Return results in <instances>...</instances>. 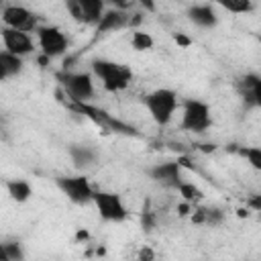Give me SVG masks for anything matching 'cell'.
<instances>
[{
  "mask_svg": "<svg viewBox=\"0 0 261 261\" xmlns=\"http://www.w3.org/2000/svg\"><path fill=\"white\" fill-rule=\"evenodd\" d=\"M92 69L94 73L104 82V88L108 92H118V90H124L133 77L130 69L126 65H120V63H114V61H106V59H96L92 63Z\"/></svg>",
  "mask_w": 261,
  "mask_h": 261,
  "instance_id": "6da1fadb",
  "label": "cell"
},
{
  "mask_svg": "<svg viewBox=\"0 0 261 261\" xmlns=\"http://www.w3.org/2000/svg\"><path fill=\"white\" fill-rule=\"evenodd\" d=\"M145 106L149 108L153 120L159 126H163V124H167L171 120V114H173V110L177 106V96H175L173 90H165V88L163 90H155L145 98Z\"/></svg>",
  "mask_w": 261,
  "mask_h": 261,
  "instance_id": "7a4b0ae2",
  "label": "cell"
},
{
  "mask_svg": "<svg viewBox=\"0 0 261 261\" xmlns=\"http://www.w3.org/2000/svg\"><path fill=\"white\" fill-rule=\"evenodd\" d=\"M210 126V110L200 100H186L184 102V116L181 128L192 133H202Z\"/></svg>",
  "mask_w": 261,
  "mask_h": 261,
  "instance_id": "3957f363",
  "label": "cell"
},
{
  "mask_svg": "<svg viewBox=\"0 0 261 261\" xmlns=\"http://www.w3.org/2000/svg\"><path fill=\"white\" fill-rule=\"evenodd\" d=\"M57 80L61 82V86L65 88L67 96L71 100H82L86 102L88 98H92L94 88H92V77L88 73H57Z\"/></svg>",
  "mask_w": 261,
  "mask_h": 261,
  "instance_id": "277c9868",
  "label": "cell"
},
{
  "mask_svg": "<svg viewBox=\"0 0 261 261\" xmlns=\"http://www.w3.org/2000/svg\"><path fill=\"white\" fill-rule=\"evenodd\" d=\"M65 6L77 22L86 24H98L104 14V0H65Z\"/></svg>",
  "mask_w": 261,
  "mask_h": 261,
  "instance_id": "5b68a950",
  "label": "cell"
},
{
  "mask_svg": "<svg viewBox=\"0 0 261 261\" xmlns=\"http://www.w3.org/2000/svg\"><path fill=\"white\" fill-rule=\"evenodd\" d=\"M94 204L100 212V216L104 220H124L126 218V208L120 200L118 194H112V192H94Z\"/></svg>",
  "mask_w": 261,
  "mask_h": 261,
  "instance_id": "8992f818",
  "label": "cell"
},
{
  "mask_svg": "<svg viewBox=\"0 0 261 261\" xmlns=\"http://www.w3.org/2000/svg\"><path fill=\"white\" fill-rule=\"evenodd\" d=\"M57 186L75 204H86V202L94 200V190H92L90 181L84 175H77V177H59L57 179Z\"/></svg>",
  "mask_w": 261,
  "mask_h": 261,
  "instance_id": "52a82bcc",
  "label": "cell"
},
{
  "mask_svg": "<svg viewBox=\"0 0 261 261\" xmlns=\"http://www.w3.org/2000/svg\"><path fill=\"white\" fill-rule=\"evenodd\" d=\"M37 33H39V45H41L45 55L55 57V55H61L67 49V39L59 29L41 27V29H37Z\"/></svg>",
  "mask_w": 261,
  "mask_h": 261,
  "instance_id": "ba28073f",
  "label": "cell"
},
{
  "mask_svg": "<svg viewBox=\"0 0 261 261\" xmlns=\"http://www.w3.org/2000/svg\"><path fill=\"white\" fill-rule=\"evenodd\" d=\"M2 20L6 27H12V29H18L24 33L33 31L37 27V16L22 6H6L2 12Z\"/></svg>",
  "mask_w": 261,
  "mask_h": 261,
  "instance_id": "9c48e42d",
  "label": "cell"
},
{
  "mask_svg": "<svg viewBox=\"0 0 261 261\" xmlns=\"http://www.w3.org/2000/svg\"><path fill=\"white\" fill-rule=\"evenodd\" d=\"M2 41L6 51L14 53V55H27L33 51V43L29 39V35L24 31L12 29V27H4L2 29Z\"/></svg>",
  "mask_w": 261,
  "mask_h": 261,
  "instance_id": "30bf717a",
  "label": "cell"
},
{
  "mask_svg": "<svg viewBox=\"0 0 261 261\" xmlns=\"http://www.w3.org/2000/svg\"><path fill=\"white\" fill-rule=\"evenodd\" d=\"M237 90H239L241 98H243L247 104L261 106V77H259V75H253V73L243 75V77L237 82Z\"/></svg>",
  "mask_w": 261,
  "mask_h": 261,
  "instance_id": "8fae6325",
  "label": "cell"
},
{
  "mask_svg": "<svg viewBox=\"0 0 261 261\" xmlns=\"http://www.w3.org/2000/svg\"><path fill=\"white\" fill-rule=\"evenodd\" d=\"M149 175L165 186H173V188H179V163H159L155 165Z\"/></svg>",
  "mask_w": 261,
  "mask_h": 261,
  "instance_id": "7c38bea8",
  "label": "cell"
},
{
  "mask_svg": "<svg viewBox=\"0 0 261 261\" xmlns=\"http://www.w3.org/2000/svg\"><path fill=\"white\" fill-rule=\"evenodd\" d=\"M130 20V16L124 10H108L106 14H102L100 22L96 24L98 33H108V31H118L122 27H126Z\"/></svg>",
  "mask_w": 261,
  "mask_h": 261,
  "instance_id": "4fadbf2b",
  "label": "cell"
},
{
  "mask_svg": "<svg viewBox=\"0 0 261 261\" xmlns=\"http://www.w3.org/2000/svg\"><path fill=\"white\" fill-rule=\"evenodd\" d=\"M22 69V61L20 55H14L10 51H2L0 53V77L6 80L10 75H16Z\"/></svg>",
  "mask_w": 261,
  "mask_h": 261,
  "instance_id": "5bb4252c",
  "label": "cell"
},
{
  "mask_svg": "<svg viewBox=\"0 0 261 261\" xmlns=\"http://www.w3.org/2000/svg\"><path fill=\"white\" fill-rule=\"evenodd\" d=\"M188 16L192 22H196L200 27H214L216 24V14L210 6H192Z\"/></svg>",
  "mask_w": 261,
  "mask_h": 261,
  "instance_id": "9a60e30c",
  "label": "cell"
},
{
  "mask_svg": "<svg viewBox=\"0 0 261 261\" xmlns=\"http://www.w3.org/2000/svg\"><path fill=\"white\" fill-rule=\"evenodd\" d=\"M6 188H8V194L12 196V200H16V202H27L31 196V186L22 179H12L6 184Z\"/></svg>",
  "mask_w": 261,
  "mask_h": 261,
  "instance_id": "2e32d148",
  "label": "cell"
},
{
  "mask_svg": "<svg viewBox=\"0 0 261 261\" xmlns=\"http://www.w3.org/2000/svg\"><path fill=\"white\" fill-rule=\"evenodd\" d=\"M69 153L73 157L75 167H86V165H90L94 161V151H90L88 147H71Z\"/></svg>",
  "mask_w": 261,
  "mask_h": 261,
  "instance_id": "e0dca14e",
  "label": "cell"
},
{
  "mask_svg": "<svg viewBox=\"0 0 261 261\" xmlns=\"http://www.w3.org/2000/svg\"><path fill=\"white\" fill-rule=\"evenodd\" d=\"M218 4H220L222 8H226L228 12L241 14V12H249V10H251L253 0H218Z\"/></svg>",
  "mask_w": 261,
  "mask_h": 261,
  "instance_id": "ac0fdd59",
  "label": "cell"
},
{
  "mask_svg": "<svg viewBox=\"0 0 261 261\" xmlns=\"http://www.w3.org/2000/svg\"><path fill=\"white\" fill-rule=\"evenodd\" d=\"M130 43H133V49H137V51H149L153 47L151 35L149 33H143V31H135Z\"/></svg>",
  "mask_w": 261,
  "mask_h": 261,
  "instance_id": "d6986e66",
  "label": "cell"
},
{
  "mask_svg": "<svg viewBox=\"0 0 261 261\" xmlns=\"http://www.w3.org/2000/svg\"><path fill=\"white\" fill-rule=\"evenodd\" d=\"M237 151L243 157H247V161L251 163L253 169H261V147H241Z\"/></svg>",
  "mask_w": 261,
  "mask_h": 261,
  "instance_id": "ffe728a7",
  "label": "cell"
},
{
  "mask_svg": "<svg viewBox=\"0 0 261 261\" xmlns=\"http://www.w3.org/2000/svg\"><path fill=\"white\" fill-rule=\"evenodd\" d=\"M177 190H179V194L184 196V200H188V202H200L202 196H204L202 190H198L194 184H184V181H181Z\"/></svg>",
  "mask_w": 261,
  "mask_h": 261,
  "instance_id": "44dd1931",
  "label": "cell"
},
{
  "mask_svg": "<svg viewBox=\"0 0 261 261\" xmlns=\"http://www.w3.org/2000/svg\"><path fill=\"white\" fill-rule=\"evenodd\" d=\"M2 257H4L6 261H20L24 255H22L18 243H4V245H2Z\"/></svg>",
  "mask_w": 261,
  "mask_h": 261,
  "instance_id": "7402d4cb",
  "label": "cell"
},
{
  "mask_svg": "<svg viewBox=\"0 0 261 261\" xmlns=\"http://www.w3.org/2000/svg\"><path fill=\"white\" fill-rule=\"evenodd\" d=\"M220 220H222V212L218 208H206V222L218 224Z\"/></svg>",
  "mask_w": 261,
  "mask_h": 261,
  "instance_id": "603a6c76",
  "label": "cell"
},
{
  "mask_svg": "<svg viewBox=\"0 0 261 261\" xmlns=\"http://www.w3.org/2000/svg\"><path fill=\"white\" fill-rule=\"evenodd\" d=\"M141 224H143V228H145V230H151V228L155 226V216H153V212H149V210H143V216H141Z\"/></svg>",
  "mask_w": 261,
  "mask_h": 261,
  "instance_id": "cb8c5ba5",
  "label": "cell"
},
{
  "mask_svg": "<svg viewBox=\"0 0 261 261\" xmlns=\"http://www.w3.org/2000/svg\"><path fill=\"white\" fill-rule=\"evenodd\" d=\"M173 41H175L179 47H190V45H192V39L186 37V35H181V33H173Z\"/></svg>",
  "mask_w": 261,
  "mask_h": 261,
  "instance_id": "d4e9b609",
  "label": "cell"
},
{
  "mask_svg": "<svg viewBox=\"0 0 261 261\" xmlns=\"http://www.w3.org/2000/svg\"><path fill=\"white\" fill-rule=\"evenodd\" d=\"M247 204H249V208H251V210H255V212H261V196H251Z\"/></svg>",
  "mask_w": 261,
  "mask_h": 261,
  "instance_id": "484cf974",
  "label": "cell"
},
{
  "mask_svg": "<svg viewBox=\"0 0 261 261\" xmlns=\"http://www.w3.org/2000/svg\"><path fill=\"white\" fill-rule=\"evenodd\" d=\"M139 259L141 261H151V259H155V253L151 249H141L139 251Z\"/></svg>",
  "mask_w": 261,
  "mask_h": 261,
  "instance_id": "4316f807",
  "label": "cell"
},
{
  "mask_svg": "<svg viewBox=\"0 0 261 261\" xmlns=\"http://www.w3.org/2000/svg\"><path fill=\"white\" fill-rule=\"evenodd\" d=\"M177 212H179V216H186V214H190V202L186 200V202L177 204Z\"/></svg>",
  "mask_w": 261,
  "mask_h": 261,
  "instance_id": "83f0119b",
  "label": "cell"
},
{
  "mask_svg": "<svg viewBox=\"0 0 261 261\" xmlns=\"http://www.w3.org/2000/svg\"><path fill=\"white\" fill-rule=\"evenodd\" d=\"M143 8H147L149 12H155V0H139Z\"/></svg>",
  "mask_w": 261,
  "mask_h": 261,
  "instance_id": "f1b7e54d",
  "label": "cell"
},
{
  "mask_svg": "<svg viewBox=\"0 0 261 261\" xmlns=\"http://www.w3.org/2000/svg\"><path fill=\"white\" fill-rule=\"evenodd\" d=\"M141 22H143V14H139V12H137V14H133V18L128 20V24H130V27H139Z\"/></svg>",
  "mask_w": 261,
  "mask_h": 261,
  "instance_id": "f546056e",
  "label": "cell"
},
{
  "mask_svg": "<svg viewBox=\"0 0 261 261\" xmlns=\"http://www.w3.org/2000/svg\"><path fill=\"white\" fill-rule=\"evenodd\" d=\"M90 234H88V230H77L75 232V241H86Z\"/></svg>",
  "mask_w": 261,
  "mask_h": 261,
  "instance_id": "4dcf8cb0",
  "label": "cell"
},
{
  "mask_svg": "<svg viewBox=\"0 0 261 261\" xmlns=\"http://www.w3.org/2000/svg\"><path fill=\"white\" fill-rule=\"evenodd\" d=\"M106 2H112V4H116V6H120V8H124V6L130 4V0H106Z\"/></svg>",
  "mask_w": 261,
  "mask_h": 261,
  "instance_id": "1f68e13d",
  "label": "cell"
},
{
  "mask_svg": "<svg viewBox=\"0 0 261 261\" xmlns=\"http://www.w3.org/2000/svg\"><path fill=\"white\" fill-rule=\"evenodd\" d=\"M237 216H239V218H247V216H249V210H247V208H239V210H237Z\"/></svg>",
  "mask_w": 261,
  "mask_h": 261,
  "instance_id": "d6a6232c",
  "label": "cell"
},
{
  "mask_svg": "<svg viewBox=\"0 0 261 261\" xmlns=\"http://www.w3.org/2000/svg\"><path fill=\"white\" fill-rule=\"evenodd\" d=\"M47 63H49V55H45V53H43V55L39 57V65H47Z\"/></svg>",
  "mask_w": 261,
  "mask_h": 261,
  "instance_id": "836d02e7",
  "label": "cell"
},
{
  "mask_svg": "<svg viewBox=\"0 0 261 261\" xmlns=\"http://www.w3.org/2000/svg\"><path fill=\"white\" fill-rule=\"evenodd\" d=\"M202 147V151L204 153H210V151H214V145H200Z\"/></svg>",
  "mask_w": 261,
  "mask_h": 261,
  "instance_id": "e575fe53",
  "label": "cell"
},
{
  "mask_svg": "<svg viewBox=\"0 0 261 261\" xmlns=\"http://www.w3.org/2000/svg\"><path fill=\"white\" fill-rule=\"evenodd\" d=\"M259 43H261V35H259Z\"/></svg>",
  "mask_w": 261,
  "mask_h": 261,
  "instance_id": "d590c367",
  "label": "cell"
},
{
  "mask_svg": "<svg viewBox=\"0 0 261 261\" xmlns=\"http://www.w3.org/2000/svg\"><path fill=\"white\" fill-rule=\"evenodd\" d=\"M259 214H261V212H259Z\"/></svg>",
  "mask_w": 261,
  "mask_h": 261,
  "instance_id": "8d00e7d4",
  "label": "cell"
}]
</instances>
